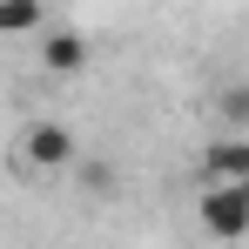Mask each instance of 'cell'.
<instances>
[{
    "instance_id": "obj_1",
    "label": "cell",
    "mask_w": 249,
    "mask_h": 249,
    "mask_svg": "<svg viewBox=\"0 0 249 249\" xmlns=\"http://www.w3.org/2000/svg\"><path fill=\"white\" fill-rule=\"evenodd\" d=\"M196 215H202L209 236H222V243L249 236V182H209L202 202H196Z\"/></svg>"
},
{
    "instance_id": "obj_2",
    "label": "cell",
    "mask_w": 249,
    "mask_h": 249,
    "mask_svg": "<svg viewBox=\"0 0 249 249\" xmlns=\"http://www.w3.org/2000/svg\"><path fill=\"white\" fill-rule=\"evenodd\" d=\"M20 162L27 168H68L74 162V135L61 122H34L27 135H20Z\"/></svg>"
},
{
    "instance_id": "obj_3",
    "label": "cell",
    "mask_w": 249,
    "mask_h": 249,
    "mask_svg": "<svg viewBox=\"0 0 249 249\" xmlns=\"http://www.w3.org/2000/svg\"><path fill=\"white\" fill-rule=\"evenodd\" d=\"M209 182H249V142H209L202 148V189Z\"/></svg>"
},
{
    "instance_id": "obj_4",
    "label": "cell",
    "mask_w": 249,
    "mask_h": 249,
    "mask_svg": "<svg viewBox=\"0 0 249 249\" xmlns=\"http://www.w3.org/2000/svg\"><path fill=\"white\" fill-rule=\"evenodd\" d=\"M41 61L54 68V74H74V68L88 61V41H81V34H68V27H54V34L41 41Z\"/></svg>"
},
{
    "instance_id": "obj_5",
    "label": "cell",
    "mask_w": 249,
    "mask_h": 249,
    "mask_svg": "<svg viewBox=\"0 0 249 249\" xmlns=\"http://www.w3.org/2000/svg\"><path fill=\"white\" fill-rule=\"evenodd\" d=\"M34 27H47V14L34 7V0H14V7H0V34H34Z\"/></svg>"
},
{
    "instance_id": "obj_6",
    "label": "cell",
    "mask_w": 249,
    "mask_h": 249,
    "mask_svg": "<svg viewBox=\"0 0 249 249\" xmlns=\"http://www.w3.org/2000/svg\"><path fill=\"white\" fill-rule=\"evenodd\" d=\"M222 115L249 128V88H222Z\"/></svg>"
}]
</instances>
